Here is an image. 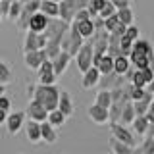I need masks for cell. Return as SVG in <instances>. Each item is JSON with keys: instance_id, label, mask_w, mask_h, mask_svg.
Listing matches in <instances>:
<instances>
[{"instance_id": "cell-1", "label": "cell", "mask_w": 154, "mask_h": 154, "mask_svg": "<svg viewBox=\"0 0 154 154\" xmlns=\"http://www.w3.org/2000/svg\"><path fill=\"white\" fill-rule=\"evenodd\" d=\"M58 98H60V89L56 85H35L31 100H37L46 108V112H50L58 108Z\"/></svg>"}, {"instance_id": "cell-2", "label": "cell", "mask_w": 154, "mask_h": 154, "mask_svg": "<svg viewBox=\"0 0 154 154\" xmlns=\"http://www.w3.org/2000/svg\"><path fill=\"white\" fill-rule=\"evenodd\" d=\"M83 42H85V38L79 35V31H77V27H75V23L71 21V23H69V29L66 31V35L62 37V41H60V48H62L64 52H67L71 58H73V56L77 54V50L83 46Z\"/></svg>"}, {"instance_id": "cell-3", "label": "cell", "mask_w": 154, "mask_h": 154, "mask_svg": "<svg viewBox=\"0 0 154 154\" xmlns=\"http://www.w3.org/2000/svg\"><path fill=\"white\" fill-rule=\"evenodd\" d=\"M67 29H69V23H66L64 19H60V17H52V19H48V25H46L42 35L46 37V41L58 42V45H60L62 37L66 35Z\"/></svg>"}, {"instance_id": "cell-4", "label": "cell", "mask_w": 154, "mask_h": 154, "mask_svg": "<svg viewBox=\"0 0 154 154\" xmlns=\"http://www.w3.org/2000/svg\"><path fill=\"white\" fill-rule=\"evenodd\" d=\"M110 133H112V139H116V141L127 144V146H137V137H135L133 131H129L125 125H122L119 122L116 123H110Z\"/></svg>"}, {"instance_id": "cell-5", "label": "cell", "mask_w": 154, "mask_h": 154, "mask_svg": "<svg viewBox=\"0 0 154 154\" xmlns=\"http://www.w3.org/2000/svg\"><path fill=\"white\" fill-rule=\"evenodd\" d=\"M73 58H75L77 69H79L81 73L89 69V67L93 66V45H91V41H85L83 46L77 50V54H75Z\"/></svg>"}, {"instance_id": "cell-6", "label": "cell", "mask_w": 154, "mask_h": 154, "mask_svg": "<svg viewBox=\"0 0 154 154\" xmlns=\"http://www.w3.org/2000/svg\"><path fill=\"white\" fill-rule=\"evenodd\" d=\"M46 46V37L42 33H33L25 31V38H23V52H31V50H42Z\"/></svg>"}, {"instance_id": "cell-7", "label": "cell", "mask_w": 154, "mask_h": 154, "mask_svg": "<svg viewBox=\"0 0 154 154\" xmlns=\"http://www.w3.org/2000/svg\"><path fill=\"white\" fill-rule=\"evenodd\" d=\"M25 112H14V114H8L6 116V127H8V133L10 135H17L21 131L23 123H25Z\"/></svg>"}, {"instance_id": "cell-8", "label": "cell", "mask_w": 154, "mask_h": 154, "mask_svg": "<svg viewBox=\"0 0 154 154\" xmlns=\"http://www.w3.org/2000/svg\"><path fill=\"white\" fill-rule=\"evenodd\" d=\"M25 116L29 119H33V122H46V108L42 104H38L37 100H29V104H27V110H25Z\"/></svg>"}, {"instance_id": "cell-9", "label": "cell", "mask_w": 154, "mask_h": 154, "mask_svg": "<svg viewBox=\"0 0 154 154\" xmlns=\"http://www.w3.org/2000/svg\"><path fill=\"white\" fill-rule=\"evenodd\" d=\"M123 83H127L125 81V77L123 75H118V73H108V75H100V79H98V85L96 87H100V89H106V91H112L116 89V87H122Z\"/></svg>"}, {"instance_id": "cell-10", "label": "cell", "mask_w": 154, "mask_h": 154, "mask_svg": "<svg viewBox=\"0 0 154 154\" xmlns=\"http://www.w3.org/2000/svg\"><path fill=\"white\" fill-rule=\"evenodd\" d=\"M87 116L91 118V122H94L96 125H104L108 123V108H102L98 104H91L87 108Z\"/></svg>"}, {"instance_id": "cell-11", "label": "cell", "mask_w": 154, "mask_h": 154, "mask_svg": "<svg viewBox=\"0 0 154 154\" xmlns=\"http://www.w3.org/2000/svg\"><path fill=\"white\" fill-rule=\"evenodd\" d=\"M46 60L45 50H31V52H23V64L29 69H38V66Z\"/></svg>"}, {"instance_id": "cell-12", "label": "cell", "mask_w": 154, "mask_h": 154, "mask_svg": "<svg viewBox=\"0 0 154 154\" xmlns=\"http://www.w3.org/2000/svg\"><path fill=\"white\" fill-rule=\"evenodd\" d=\"M71 60H73V58L67 54V52H64V50H62L58 56L52 58L50 62H52V71H54V75L58 77V75L64 73V71L67 69V66H69V62H71Z\"/></svg>"}, {"instance_id": "cell-13", "label": "cell", "mask_w": 154, "mask_h": 154, "mask_svg": "<svg viewBox=\"0 0 154 154\" xmlns=\"http://www.w3.org/2000/svg\"><path fill=\"white\" fill-rule=\"evenodd\" d=\"M48 19H50V17H46L45 14L35 12L31 17H29L27 29H29V31H33V33H45V29H46V25H48Z\"/></svg>"}, {"instance_id": "cell-14", "label": "cell", "mask_w": 154, "mask_h": 154, "mask_svg": "<svg viewBox=\"0 0 154 154\" xmlns=\"http://www.w3.org/2000/svg\"><path fill=\"white\" fill-rule=\"evenodd\" d=\"M75 6L71 4V0H60L58 2V17L64 19L66 23H71L73 21V16H75Z\"/></svg>"}, {"instance_id": "cell-15", "label": "cell", "mask_w": 154, "mask_h": 154, "mask_svg": "<svg viewBox=\"0 0 154 154\" xmlns=\"http://www.w3.org/2000/svg\"><path fill=\"white\" fill-rule=\"evenodd\" d=\"M98 79H100V71L96 69L94 66H91L87 71H83V77H81V87L83 89H93V87L98 85Z\"/></svg>"}, {"instance_id": "cell-16", "label": "cell", "mask_w": 154, "mask_h": 154, "mask_svg": "<svg viewBox=\"0 0 154 154\" xmlns=\"http://www.w3.org/2000/svg\"><path fill=\"white\" fill-rule=\"evenodd\" d=\"M58 110H60V112L64 114L66 118H69V116L73 114V100H71V94L67 93V91H60V98H58Z\"/></svg>"}, {"instance_id": "cell-17", "label": "cell", "mask_w": 154, "mask_h": 154, "mask_svg": "<svg viewBox=\"0 0 154 154\" xmlns=\"http://www.w3.org/2000/svg\"><path fill=\"white\" fill-rule=\"evenodd\" d=\"M23 125H25V137H27V141L33 143V144L41 143V123L29 119V122L23 123Z\"/></svg>"}, {"instance_id": "cell-18", "label": "cell", "mask_w": 154, "mask_h": 154, "mask_svg": "<svg viewBox=\"0 0 154 154\" xmlns=\"http://www.w3.org/2000/svg\"><path fill=\"white\" fill-rule=\"evenodd\" d=\"M150 104H152V93H148V91L144 89L143 98H139V100H135V102H133L135 116H144V114H146V110L150 108Z\"/></svg>"}, {"instance_id": "cell-19", "label": "cell", "mask_w": 154, "mask_h": 154, "mask_svg": "<svg viewBox=\"0 0 154 154\" xmlns=\"http://www.w3.org/2000/svg\"><path fill=\"white\" fill-rule=\"evenodd\" d=\"M41 141H45L46 144H54L58 141V133L48 122H41Z\"/></svg>"}, {"instance_id": "cell-20", "label": "cell", "mask_w": 154, "mask_h": 154, "mask_svg": "<svg viewBox=\"0 0 154 154\" xmlns=\"http://www.w3.org/2000/svg\"><path fill=\"white\" fill-rule=\"evenodd\" d=\"M38 12L45 14L46 17H58V2H52V0H41L38 4Z\"/></svg>"}, {"instance_id": "cell-21", "label": "cell", "mask_w": 154, "mask_h": 154, "mask_svg": "<svg viewBox=\"0 0 154 154\" xmlns=\"http://www.w3.org/2000/svg\"><path fill=\"white\" fill-rule=\"evenodd\" d=\"M75 23V27H77V31H79V35L85 38H91L93 37V33H94V25H93V19H85V21H73Z\"/></svg>"}, {"instance_id": "cell-22", "label": "cell", "mask_w": 154, "mask_h": 154, "mask_svg": "<svg viewBox=\"0 0 154 154\" xmlns=\"http://www.w3.org/2000/svg\"><path fill=\"white\" fill-rule=\"evenodd\" d=\"M135 119V110H133V102H125L119 114V123L122 125H131V122Z\"/></svg>"}, {"instance_id": "cell-23", "label": "cell", "mask_w": 154, "mask_h": 154, "mask_svg": "<svg viewBox=\"0 0 154 154\" xmlns=\"http://www.w3.org/2000/svg\"><path fill=\"white\" fill-rule=\"evenodd\" d=\"M94 67L100 71V75H108V73H112V71H114V58H110L108 54H104V56L98 60V64H96Z\"/></svg>"}, {"instance_id": "cell-24", "label": "cell", "mask_w": 154, "mask_h": 154, "mask_svg": "<svg viewBox=\"0 0 154 154\" xmlns=\"http://www.w3.org/2000/svg\"><path fill=\"white\" fill-rule=\"evenodd\" d=\"M66 119H67V118H66V116L62 114L58 108H56V110H50V112H48V116H46V122L50 123L54 129H56V127H62V125L66 123Z\"/></svg>"}, {"instance_id": "cell-25", "label": "cell", "mask_w": 154, "mask_h": 154, "mask_svg": "<svg viewBox=\"0 0 154 154\" xmlns=\"http://www.w3.org/2000/svg\"><path fill=\"white\" fill-rule=\"evenodd\" d=\"M131 125H133V133H137V135H146V131H148V119L144 118V116H135V119L131 122Z\"/></svg>"}, {"instance_id": "cell-26", "label": "cell", "mask_w": 154, "mask_h": 154, "mask_svg": "<svg viewBox=\"0 0 154 154\" xmlns=\"http://www.w3.org/2000/svg\"><path fill=\"white\" fill-rule=\"evenodd\" d=\"M116 16H118L119 23H123V25H133V21H135V14H133L131 8H119V10H116Z\"/></svg>"}, {"instance_id": "cell-27", "label": "cell", "mask_w": 154, "mask_h": 154, "mask_svg": "<svg viewBox=\"0 0 154 154\" xmlns=\"http://www.w3.org/2000/svg\"><path fill=\"white\" fill-rule=\"evenodd\" d=\"M131 67V64H129V58L127 56H118L114 58V73L118 75H123L125 71Z\"/></svg>"}, {"instance_id": "cell-28", "label": "cell", "mask_w": 154, "mask_h": 154, "mask_svg": "<svg viewBox=\"0 0 154 154\" xmlns=\"http://www.w3.org/2000/svg\"><path fill=\"white\" fill-rule=\"evenodd\" d=\"M14 81V73L10 69V66L4 60H0V85H10Z\"/></svg>"}, {"instance_id": "cell-29", "label": "cell", "mask_w": 154, "mask_h": 154, "mask_svg": "<svg viewBox=\"0 0 154 154\" xmlns=\"http://www.w3.org/2000/svg\"><path fill=\"white\" fill-rule=\"evenodd\" d=\"M94 104L102 106V108H108V106L112 104V94H110V91H106V89H100L98 93H96Z\"/></svg>"}, {"instance_id": "cell-30", "label": "cell", "mask_w": 154, "mask_h": 154, "mask_svg": "<svg viewBox=\"0 0 154 154\" xmlns=\"http://www.w3.org/2000/svg\"><path fill=\"white\" fill-rule=\"evenodd\" d=\"M110 148H112L114 154H133V146H127V144L116 141V139H110Z\"/></svg>"}, {"instance_id": "cell-31", "label": "cell", "mask_w": 154, "mask_h": 154, "mask_svg": "<svg viewBox=\"0 0 154 154\" xmlns=\"http://www.w3.org/2000/svg\"><path fill=\"white\" fill-rule=\"evenodd\" d=\"M129 83H131L133 87H141V89H144V87H146L141 69H133V75H131V79H129Z\"/></svg>"}, {"instance_id": "cell-32", "label": "cell", "mask_w": 154, "mask_h": 154, "mask_svg": "<svg viewBox=\"0 0 154 154\" xmlns=\"http://www.w3.org/2000/svg\"><path fill=\"white\" fill-rule=\"evenodd\" d=\"M114 14H116V6H114L112 2H108V0H106V2H104V6L100 8V12H98V17L106 19V17L114 16Z\"/></svg>"}, {"instance_id": "cell-33", "label": "cell", "mask_w": 154, "mask_h": 154, "mask_svg": "<svg viewBox=\"0 0 154 154\" xmlns=\"http://www.w3.org/2000/svg\"><path fill=\"white\" fill-rule=\"evenodd\" d=\"M19 12H21V2H19V0H16V2H10V10H8V16L6 17H10L12 21H16L17 16H19Z\"/></svg>"}, {"instance_id": "cell-34", "label": "cell", "mask_w": 154, "mask_h": 154, "mask_svg": "<svg viewBox=\"0 0 154 154\" xmlns=\"http://www.w3.org/2000/svg\"><path fill=\"white\" fill-rule=\"evenodd\" d=\"M131 46H133V41H131V38H127L125 35L119 38V50H122L123 56H129V52H131Z\"/></svg>"}, {"instance_id": "cell-35", "label": "cell", "mask_w": 154, "mask_h": 154, "mask_svg": "<svg viewBox=\"0 0 154 154\" xmlns=\"http://www.w3.org/2000/svg\"><path fill=\"white\" fill-rule=\"evenodd\" d=\"M118 25H119V19H118V16H116V14L104 19V31H108V33H112Z\"/></svg>"}, {"instance_id": "cell-36", "label": "cell", "mask_w": 154, "mask_h": 154, "mask_svg": "<svg viewBox=\"0 0 154 154\" xmlns=\"http://www.w3.org/2000/svg\"><path fill=\"white\" fill-rule=\"evenodd\" d=\"M139 148H141L143 154H154V141H152V137H146V139H144V143Z\"/></svg>"}, {"instance_id": "cell-37", "label": "cell", "mask_w": 154, "mask_h": 154, "mask_svg": "<svg viewBox=\"0 0 154 154\" xmlns=\"http://www.w3.org/2000/svg\"><path fill=\"white\" fill-rule=\"evenodd\" d=\"M38 85H56V75L54 73H42V75H38Z\"/></svg>"}, {"instance_id": "cell-38", "label": "cell", "mask_w": 154, "mask_h": 154, "mask_svg": "<svg viewBox=\"0 0 154 154\" xmlns=\"http://www.w3.org/2000/svg\"><path fill=\"white\" fill-rule=\"evenodd\" d=\"M125 37L131 38V41H137V38H141L139 27H137V25H127V29H125Z\"/></svg>"}, {"instance_id": "cell-39", "label": "cell", "mask_w": 154, "mask_h": 154, "mask_svg": "<svg viewBox=\"0 0 154 154\" xmlns=\"http://www.w3.org/2000/svg\"><path fill=\"white\" fill-rule=\"evenodd\" d=\"M42 73H54V71H52V62L48 60V58L38 66V69H37V75H42Z\"/></svg>"}, {"instance_id": "cell-40", "label": "cell", "mask_w": 154, "mask_h": 154, "mask_svg": "<svg viewBox=\"0 0 154 154\" xmlns=\"http://www.w3.org/2000/svg\"><path fill=\"white\" fill-rule=\"evenodd\" d=\"M85 19H91L89 16V10H77L75 12V16H73V21H85Z\"/></svg>"}, {"instance_id": "cell-41", "label": "cell", "mask_w": 154, "mask_h": 154, "mask_svg": "<svg viewBox=\"0 0 154 154\" xmlns=\"http://www.w3.org/2000/svg\"><path fill=\"white\" fill-rule=\"evenodd\" d=\"M143 94H144V89L131 85V102H135V100H139V98H143Z\"/></svg>"}, {"instance_id": "cell-42", "label": "cell", "mask_w": 154, "mask_h": 154, "mask_svg": "<svg viewBox=\"0 0 154 154\" xmlns=\"http://www.w3.org/2000/svg\"><path fill=\"white\" fill-rule=\"evenodd\" d=\"M10 108H12V100H10L6 94H0V110H4V112H8Z\"/></svg>"}, {"instance_id": "cell-43", "label": "cell", "mask_w": 154, "mask_h": 154, "mask_svg": "<svg viewBox=\"0 0 154 154\" xmlns=\"http://www.w3.org/2000/svg\"><path fill=\"white\" fill-rule=\"evenodd\" d=\"M108 2H112L116 10H119V8H131V0H108Z\"/></svg>"}, {"instance_id": "cell-44", "label": "cell", "mask_w": 154, "mask_h": 154, "mask_svg": "<svg viewBox=\"0 0 154 154\" xmlns=\"http://www.w3.org/2000/svg\"><path fill=\"white\" fill-rule=\"evenodd\" d=\"M91 0H71V4L75 6V10H85L87 6H89Z\"/></svg>"}, {"instance_id": "cell-45", "label": "cell", "mask_w": 154, "mask_h": 154, "mask_svg": "<svg viewBox=\"0 0 154 154\" xmlns=\"http://www.w3.org/2000/svg\"><path fill=\"white\" fill-rule=\"evenodd\" d=\"M8 10H10V2L8 0H0V12H2V17L8 16Z\"/></svg>"}, {"instance_id": "cell-46", "label": "cell", "mask_w": 154, "mask_h": 154, "mask_svg": "<svg viewBox=\"0 0 154 154\" xmlns=\"http://www.w3.org/2000/svg\"><path fill=\"white\" fill-rule=\"evenodd\" d=\"M125 29H127V25H123V23H119V25L116 27L112 33H114V35H118V37H123V35H125Z\"/></svg>"}, {"instance_id": "cell-47", "label": "cell", "mask_w": 154, "mask_h": 154, "mask_svg": "<svg viewBox=\"0 0 154 154\" xmlns=\"http://www.w3.org/2000/svg\"><path fill=\"white\" fill-rule=\"evenodd\" d=\"M144 118L148 119V123H154V104H150V108L146 110V114H144Z\"/></svg>"}, {"instance_id": "cell-48", "label": "cell", "mask_w": 154, "mask_h": 154, "mask_svg": "<svg viewBox=\"0 0 154 154\" xmlns=\"http://www.w3.org/2000/svg\"><path fill=\"white\" fill-rule=\"evenodd\" d=\"M33 91H35V85H27V89H25V94H27V98H29V100L33 98Z\"/></svg>"}, {"instance_id": "cell-49", "label": "cell", "mask_w": 154, "mask_h": 154, "mask_svg": "<svg viewBox=\"0 0 154 154\" xmlns=\"http://www.w3.org/2000/svg\"><path fill=\"white\" fill-rule=\"evenodd\" d=\"M6 116H8V112H4V110H0V125H2L4 122H6Z\"/></svg>"}, {"instance_id": "cell-50", "label": "cell", "mask_w": 154, "mask_h": 154, "mask_svg": "<svg viewBox=\"0 0 154 154\" xmlns=\"http://www.w3.org/2000/svg\"><path fill=\"white\" fill-rule=\"evenodd\" d=\"M144 89H146L148 93H154V79H152V81H150V83H148L146 87H144Z\"/></svg>"}, {"instance_id": "cell-51", "label": "cell", "mask_w": 154, "mask_h": 154, "mask_svg": "<svg viewBox=\"0 0 154 154\" xmlns=\"http://www.w3.org/2000/svg\"><path fill=\"white\" fill-rule=\"evenodd\" d=\"M4 91H6V85H0V94H4Z\"/></svg>"}, {"instance_id": "cell-52", "label": "cell", "mask_w": 154, "mask_h": 154, "mask_svg": "<svg viewBox=\"0 0 154 154\" xmlns=\"http://www.w3.org/2000/svg\"><path fill=\"white\" fill-rule=\"evenodd\" d=\"M152 104H154V93H152Z\"/></svg>"}, {"instance_id": "cell-53", "label": "cell", "mask_w": 154, "mask_h": 154, "mask_svg": "<svg viewBox=\"0 0 154 154\" xmlns=\"http://www.w3.org/2000/svg\"><path fill=\"white\" fill-rule=\"evenodd\" d=\"M8 2H16V0H8Z\"/></svg>"}, {"instance_id": "cell-54", "label": "cell", "mask_w": 154, "mask_h": 154, "mask_svg": "<svg viewBox=\"0 0 154 154\" xmlns=\"http://www.w3.org/2000/svg\"><path fill=\"white\" fill-rule=\"evenodd\" d=\"M52 2H60V0H52Z\"/></svg>"}, {"instance_id": "cell-55", "label": "cell", "mask_w": 154, "mask_h": 154, "mask_svg": "<svg viewBox=\"0 0 154 154\" xmlns=\"http://www.w3.org/2000/svg\"><path fill=\"white\" fill-rule=\"evenodd\" d=\"M0 19H2V12H0Z\"/></svg>"}, {"instance_id": "cell-56", "label": "cell", "mask_w": 154, "mask_h": 154, "mask_svg": "<svg viewBox=\"0 0 154 154\" xmlns=\"http://www.w3.org/2000/svg\"><path fill=\"white\" fill-rule=\"evenodd\" d=\"M152 141H154V137H152Z\"/></svg>"}]
</instances>
